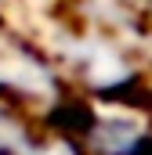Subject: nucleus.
Returning <instances> with one entry per match:
<instances>
[{
    "mask_svg": "<svg viewBox=\"0 0 152 155\" xmlns=\"http://www.w3.org/2000/svg\"><path fill=\"white\" fill-rule=\"evenodd\" d=\"M51 123H58V126H91V119H87V108H80V105H69V108H58Z\"/></svg>",
    "mask_w": 152,
    "mask_h": 155,
    "instance_id": "f257e3e1",
    "label": "nucleus"
},
{
    "mask_svg": "<svg viewBox=\"0 0 152 155\" xmlns=\"http://www.w3.org/2000/svg\"><path fill=\"white\" fill-rule=\"evenodd\" d=\"M141 144H145V148H138V144H134V155H152V141H141Z\"/></svg>",
    "mask_w": 152,
    "mask_h": 155,
    "instance_id": "f03ea898",
    "label": "nucleus"
}]
</instances>
